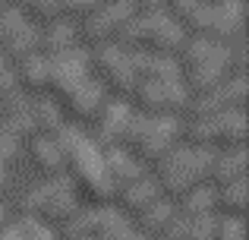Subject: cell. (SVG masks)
I'll use <instances>...</instances> for the list:
<instances>
[{
  "label": "cell",
  "instance_id": "9",
  "mask_svg": "<svg viewBox=\"0 0 249 240\" xmlns=\"http://www.w3.org/2000/svg\"><path fill=\"white\" fill-rule=\"evenodd\" d=\"M139 13L136 0H101L89 16H82V29L79 35L95 48L104 44H117L120 32L126 29V22Z\"/></svg>",
  "mask_w": 249,
  "mask_h": 240
},
{
  "label": "cell",
  "instance_id": "8",
  "mask_svg": "<svg viewBox=\"0 0 249 240\" xmlns=\"http://www.w3.org/2000/svg\"><path fill=\"white\" fill-rule=\"evenodd\" d=\"M243 19H246L243 0H205L189 16V22L183 29L193 32V35H205V38L224 41V38L243 32Z\"/></svg>",
  "mask_w": 249,
  "mask_h": 240
},
{
  "label": "cell",
  "instance_id": "22",
  "mask_svg": "<svg viewBox=\"0 0 249 240\" xmlns=\"http://www.w3.org/2000/svg\"><path fill=\"white\" fill-rule=\"evenodd\" d=\"M177 212L186 218H208L218 215V190L212 184H199L196 190H189L186 196L177 199Z\"/></svg>",
  "mask_w": 249,
  "mask_h": 240
},
{
  "label": "cell",
  "instance_id": "5",
  "mask_svg": "<svg viewBox=\"0 0 249 240\" xmlns=\"http://www.w3.org/2000/svg\"><path fill=\"white\" fill-rule=\"evenodd\" d=\"M79 209L82 199L67 174L63 177H44V184H38L35 190H29L22 196V215H32L38 222L51 224V228H67Z\"/></svg>",
  "mask_w": 249,
  "mask_h": 240
},
{
  "label": "cell",
  "instance_id": "30",
  "mask_svg": "<svg viewBox=\"0 0 249 240\" xmlns=\"http://www.w3.org/2000/svg\"><path fill=\"white\" fill-rule=\"evenodd\" d=\"M16 92H19V82H16V73H13V63L0 54V101H6Z\"/></svg>",
  "mask_w": 249,
  "mask_h": 240
},
{
  "label": "cell",
  "instance_id": "14",
  "mask_svg": "<svg viewBox=\"0 0 249 240\" xmlns=\"http://www.w3.org/2000/svg\"><path fill=\"white\" fill-rule=\"evenodd\" d=\"M246 105V76H231L224 79L218 89H212L208 95L189 98L196 117H212V114H224V111H243Z\"/></svg>",
  "mask_w": 249,
  "mask_h": 240
},
{
  "label": "cell",
  "instance_id": "11",
  "mask_svg": "<svg viewBox=\"0 0 249 240\" xmlns=\"http://www.w3.org/2000/svg\"><path fill=\"white\" fill-rule=\"evenodd\" d=\"M67 237H89V240H120L126 231H133L123 212H117L114 205H85L73 215V222L67 224Z\"/></svg>",
  "mask_w": 249,
  "mask_h": 240
},
{
  "label": "cell",
  "instance_id": "37",
  "mask_svg": "<svg viewBox=\"0 0 249 240\" xmlns=\"http://www.w3.org/2000/svg\"><path fill=\"white\" fill-rule=\"evenodd\" d=\"M73 240H89V237H73Z\"/></svg>",
  "mask_w": 249,
  "mask_h": 240
},
{
  "label": "cell",
  "instance_id": "26",
  "mask_svg": "<svg viewBox=\"0 0 249 240\" xmlns=\"http://www.w3.org/2000/svg\"><path fill=\"white\" fill-rule=\"evenodd\" d=\"M13 224H16V231L22 234V240H60L57 228H51V224L38 222V218H32V215H19Z\"/></svg>",
  "mask_w": 249,
  "mask_h": 240
},
{
  "label": "cell",
  "instance_id": "15",
  "mask_svg": "<svg viewBox=\"0 0 249 240\" xmlns=\"http://www.w3.org/2000/svg\"><path fill=\"white\" fill-rule=\"evenodd\" d=\"M101 161H104V174H107L114 193L120 190V186L133 184V180H139L142 174H145L142 161L136 158L133 152H126L123 146H107V148H101Z\"/></svg>",
  "mask_w": 249,
  "mask_h": 240
},
{
  "label": "cell",
  "instance_id": "38",
  "mask_svg": "<svg viewBox=\"0 0 249 240\" xmlns=\"http://www.w3.org/2000/svg\"><path fill=\"white\" fill-rule=\"evenodd\" d=\"M0 6H3V0H0Z\"/></svg>",
  "mask_w": 249,
  "mask_h": 240
},
{
  "label": "cell",
  "instance_id": "21",
  "mask_svg": "<svg viewBox=\"0 0 249 240\" xmlns=\"http://www.w3.org/2000/svg\"><path fill=\"white\" fill-rule=\"evenodd\" d=\"M29 114H32V123H35L38 136H57L63 129V108L57 105L51 95H38L35 101H29Z\"/></svg>",
  "mask_w": 249,
  "mask_h": 240
},
{
  "label": "cell",
  "instance_id": "18",
  "mask_svg": "<svg viewBox=\"0 0 249 240\" xmlns=\"http://www.w3.org/2000/svg\"><path fill=\"white\" fill-rule=\"evenodd\" d=\"M13 73H16L19 82V92H48V82H51V60L35 51V54L22 57V60L13 63Z\"/></svg>",
  "mask_w": 249,
  "mask_h": 240
},
{
  "label": "cell",
  "instance_id": "23",
  "mask_svg": "<svg viewBox=\"0 0 249 240\" xmlns=\"http://www.w3.org/2000/svg\"><path fill=\"white\" fill-rule=\"evenodd\" d=\"M177 215V203H170V199L164 196H158L148 209H142L139 215H136V228H139V234H145V237H158L161 231L167 228V222Z\"/></svg>",
  "mask_w": 249,
  "mask_h": 240
},
{
  "label": "cell",
  "instance_id": "1",
  "mask_svg": "<svg viewBox=\"0 0 249 240\" xmlns=\"http://www.w3.org/2000/svg\"><path fill=\"white\" fill-rule=\"evenodd\" d=\"M54 139L60 142V148H63L67 177L73 180L79 199H85L89 205H110L114 203V186H110L107 174H104L101 148L91 142V136L82 133L73 123H63V129Z\"/></svg>",
  "mask_w": 249,
  "mask_h": 240
},
{
  "label": "cell",
  "instance_id": "32",
  "mask_svg": "<svg viewBox=\"0 0 249 240\" xmlns=\"http://www.w3.org/2000/svg\"><path fill=\"white\" fill-rule=\"evenodd\" d=\"M19 152H22V142H16L13 136H6L3 129H0V161L10 167L13 161H16V155H19Z\"/></svg>",
  "mask_w": 249,
  "mask_h": 240
},
{
  "label": "cell",
  "instance_id": "12",
  "mask_svg": "<svg viewBox=\"0 0 249 240\" xmlns=\"http://www.w3.org/2000/svg\"><path fill=\"white\" fill-rule=\"evenodd\" d=\"M38 51V29L16 10V6H0V54L10 63Z\"/></svg>",
  "mask_w": 249,
  "mask_h": 240
},
{
  "label": "cell",
  "instance_id": "13",
  "mask_svg": "<svg viewBox=\"0 0 249 240\" xmlns=\"http://www.w3.org/2000/svg\"><path fill=\"white\" fill-rule=\"evenodd\" d=\"M136 108L133 101L126 98H107L104 108L98 111L95 117V133H91V142L98 148H107V146H120L123 142V133H126L129 120H133Z\"/></svg>",
  "mask_w": 249,
  "mask_h": 240
},
{
  "label": "cell",
  "instance_id": "25",
  "mask_svg": "<svg viewBox=\"0 0 249 240\" xmlns=\"http://www.w3.org/2000/svg\"><path fill=\"white\" fill-rule=\"evenodd\" d=\"M63 3H67V0H19L16 10L22 13L35 29H41V25H48V22L63 19Z\"/></svg>",
  "mask_w": 249,
  "mask_h": 240
},
{
  "label": "cell",
  "instance_id": "10",
  "mask_svg": "<svg viewBox=\"0 0 249 240\" xmlns=\"http://www.w3.org/2000/svg\"><path fill=\"white\" fill-rule=\"evenodd\" d=\"M91 76L101 82L104 92H114V98H126L133 95L136 86V70L133 57L120 44H104V48L91 51Z\"/></svg>",
  "mask_w": 249,
  "mask_h": 240
},
{
  "label": "cell",
  "instance_id": "20",
  "mask_svg": "<svg viewBox=\"0 0 249 240\" xmlns=\"http://www.w3.org/2000/svg\"><path fill=\"white\" fill-rule=\"evenodd\" d=\"M249 174V161H246V148H233V152H218L214 155L212 174H208V184L214 190L227 184H237V180H246Z\"/></svg>",
  "mask_w": 249,
  "mask_h": 240
},
{
  "label": "cell",
  "instance_id": "24",
  "mask_svg": "<svg viewBox=\"0 0 249 240\" xmlns=\"http://www.w3.org/2000/svg\"><path fill=\"white\" fill-rule=\"evenodd\" d=\"M246 203H249V180H237L218 190V215L227 218H246Z\"/></svg>",
  "mask_w": 249,
  "mask_h": 240
},
{
  "label": "cell",
  "instance_id": "3",
  "mask_svg": "<svg viewBox=\"0 0 249 240\" xmlns=\"http://www.w3.org/2000/svg\"><path fill=\"white\" fill-rule=\"evenodd\" d=\"M214 155L218 152L193 146V142L174 146L164 158L155 165V174H152L155 184H158V190H161V196L170 199V203H177L180 196H186V193L196 190L199 184H208Z\"/></svg>",
  "mask_w": 249,
  "mask_h": 240
},
{
  "label": "cell",
  "instance_id": "4",
  "mask_svg": "<svg viewBox=\"0 0 249 240\" xmlns=\"http://www.w3.org/2000/svg\"><path fill=\"white\" fill-rule=\"evenodd\" d=\"M183 142V123L170 114H142L136 111L129 120L126 133H123L120 146L126 152H133L139 161H152L158 165L161 158L170 152L174 146Z\"/></svg>",
  "mask_w": 249,
  "mask_h": 240
},
{
  "label": "cell",
  "instance_id": "16",
  "mask_svg": "<svg viewBox=\"0 0 249 240\" xmlns=\"http://www.w3.org/2000/svg\"><path fill=\"white\" fill-rule=\"evenodd\" d=\"M158 196H161V190H158V184H155V177L142 174L139 180L120 186V190L114 193V203L110 205H114L117 212H123V215H139V212L148 209Z\"/></svg>",
  "mask_w": 249,
  "mask_h": 240
},
{
  "label": "cell",
  "instance_id": "34",
  "mask_svg": "<svg viewBox=\"0 0 249 240\" xmlns=\"http://www.w3.org/2000/svg\"><path fill=\"white\" fill-rule=\"evenodd\" d=\"M0 240H22V234L16 231V224H13V222H6L3 228H0Z\"/></svg>",
  "mask_w": 249,
  "mask_h": 240
},
{
  "label": "cell",
  "instance_id": "33",
  "mask_svg": "<svg viewBox=\"0 0 249 240\" xmlns=\"http://www.w3.org/2000/svg\"><path fill=\"white\" fill-rule=\"evenodd\" d=\"M98 3H101V0H67V3H63V19H70V16L82 19V16H89Z\"/></svg>",
  "mask_w": 249,
  "mask_h": 240
},
{
  "label": "cell",
  "instance_id": "17",
  "mask_svg": "<svg viewBox=\"0 0 249 240\" xmlns=\"http://www.w3.org/2000/svg\"><path fill=\"white\" fill-rule=\"evenodd\" d=\"M29 146V158L44 177H63L67 174V158H63V148L54 136H35Z\"/></svg>",
  "mask_w": 249,
  "mask_h": 240
},
{
  "label": "cell",
  "instance_id": "35",
  "mask_svg": "<svg viewBox=\"0 0 249 240\" xmlns=\"http://www.w3.org/2000/svg\"><path fill=\"white\" fill-rule=\"evenodd\" d=\"M120 240H152V237H145V234H139V231H136V228H133V231H126V234H123Z\"/></svg>",
  "mask_w": 249,
  "mask_h": 240
},
{
  "label": "cell",
  "instance_id": "27",
  "mask_svg": "<svg viewBox=\"0 0 249 240\" xmlns=\"http://www.w3.org/2000/svg\"><path fill=\"white\" fill-rule=\"evenodd\" d=\"M214 240H246V218L218 215V224H214Z\"/></svg>",
  "mask_w": 249,
  "mask_h": 240
},
{
  "label": "cell",
  "instance_id": "29",
  "mask_svg": "<svg viewBox=\"0 0 249 240\" xmlns=\"http://www.w3.org/2000/svg\"><path fill=\"white\" fill-rule=\"evenodd\" d=\"M205 3V0H167V16L170 19H177V22L180 25H186L189 22V16H193L196 10H199V6Z\"/></svg>",
  "mask_w": 249,
  "mask_h": 240
},
{
  "label": "cell",
  "instance_id": "28",
  "mask_svg": "<svg viewBox=\"0 0 249 240\" xmlns=\"http://www.w3.org/2000/svg\"><path fill=\"white\" fill-rule=\"evenodd\" d=\"M214 224H218V215L208 218H189V228L183 240H214Z\"/></svg>",
  "mask_w": 249,
  "mask_h": 240
},
{
  "label": "cell",
  "instance_id": "19",
  "mask_svg": "<svg viewBox=\"0 0 249 240\" xmlns=\"http://www.w3.org/2000/svg\"><path fill=\"white\" fill-rule=\"evenodd\" d=\"M76 44H79V29L73 25V19H57V22H48L38 29V51L44 57L63 54Z\"/></svg>",
  "mask_w": 249,
  "mask_h": 240
},
{
  "label": "cell",
  "instance_id": "6",
  "mask_svg": "<svg viewBox=\"0 0 249 240\" xmlns=\"http://www.w3.org/2000/svg\"><path fill=\"white\" fill-rule=\"evenodd\" d=\"M183 139L193 146L212 148V152H233L246 148V114L224 111L212 117H196L189 127H183Z\"/></svg>",
  "mask_w": 249,
  "mask_h": 240
},
{
  "label": "cell",
  "instance_id": "7",
  "mask_svg": "<svg viewBox=\"0 0 249 240\" xmlns=\"http://www.w3.org/2000/svg\"><path fill=\"white\" fill-rule=\"evenodd\" d=\"M129 101H136V105H139L136 111H142V114H170V117H174L177 111L189 108V92H186V86H183L180 73L142 76V79H136Z\"/></svg>",
  "mask_w": 249,
  "mask_h": 240
},
{
  "label": "cell",
  "instance_id": "2",
  "mask_svg": "<svg viewBox=\"0 0 249 240\" xmlns=\"http://www.w3.org/2000/svg\"><path fill=\"white\" fill-rule=\"evenodd\" d=\"M177 63H180V76H183V86H186L189 98L208 95L224 79L237 76V67H233V48L227 41L205 38V35L186 38V44H183L180 60Z\"/></svg>",
  "mask_w": 249,
  "mask_h": 240
},
{
  "label": "cell",
  "instance_id": "36",
  "mask_svg": "<svg viewBox=\"0 0 249 240\" xmlns=\"http://www.w3.org/2000/svg\"><path fill=\"white\" fill-rule=\"evenodd\" d=\"M6 222H10V215H6V205H3V203H0V228H3V224H6Z\"/></svg>",
  "mask_w": 249,
  "mask_h": 240
},
{
  "label": "cell",
  "instance_id": "31",
  "mask_svg": "<svg viewBox=\"0 0 249 240\" xmlns=\"http://www.w3.org/2000/svg\"><path fill=\"white\" fill-rule=\"evenodd\" d=\"M186 228H189V218L177 212V215L167 222V228L158 234V240H183V237H186Z\"/></svg>",
  "mask_w": 249,
  "mask_h": 240
}]
</instances>
